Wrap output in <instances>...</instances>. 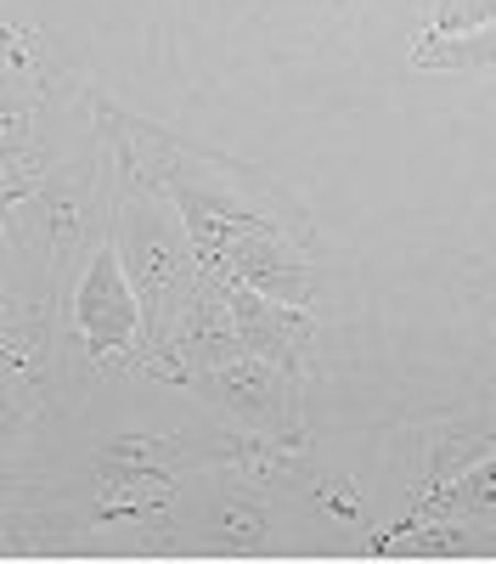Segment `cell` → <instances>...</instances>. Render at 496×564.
Wrapping results in <instances>:
<instances>
[{"label": "cell", "mask_w": 496, "mask_h": 564, "mask_svg": "<svg viewBox=\"0 0 496 564\" xmlns=\"http://www.w3.org/2000/svg\"><path fill=\"white\" fill-rule=\"evenodd\" d=\"M260 531H265V513H260L249 497H232V502H225V513H220V536H225V542L249 547V542H260Z\"/></svg>", "instance_id": "cell-8"}, {"label": "cell", "mask_w": 496, "mask_h": 564, "mask_svg": "<svg viewBox=\"0 0 496 564\" xmlns=\"http://www.w3.org/2000/svg\"><path fill=\"white\" fill-rule=\"evenodd\" d=\"M135 322H142V294H135V282L124 271L119 238H108L90 254L79 289H74V327L85 334V356L102 367L113 350L135 339Z\"/></svg>", "instance_id": "cell-3"}, {"label": "cell", "mask_w": 496, "mask_h": 564, "mask_svg": "<svg viewBox=\"0 0 496 564\" xmlns=\"http://www.w3.org/2000/svg\"><path fill=\"white\" fill-rule=\"evenodd\" d=\"M434 513V520H469V513H496V452L491 457H480L474 468H463L458 480H445L429 502H418V513L406 525H395V536L400 531H412V525H423Z\"/></svg>", "instance_id": "cell-6"}, {"label": "cell", "mask_w": 496, "mask_h": 564, "mask_svg": "<svg viewBox=\"0 0 496 564\" xmlns=\"http://www.w3.org/2000/svg\"><path fill=\"white\" fill-rule=\"evenodd\" d=\"M130 153L135 164H147V181L169 198L192 238V254L203 265V282H243V289L277 294V300H305L310 294V260L288 238V209L271 198V186L243 170L209 159L187 141H175L169 130L130 124Z\"/></svg>", "instance_id": "cell-1"}, {"label": "cell", "mask_w": 496, "mask_h": 564, "mask_svg": "<svg viewBox=\"0 0 496 564\" xmlns=\"http://www.w3.org/2000/svg\"><path fill=\"white\" fill-rule=\"evenodd\" d=\"M322 497H328V508H333V513H344V520L355 513V491H350V486H322Z\"/></svg>", "instance_id": "cell-10"}, {"label": "cell", "mask_w": 496, "mask_h": 564, "mask_svg": "<svg viewBox=\"0 0 496 564\" xmlns=\"http://www.w3.org/2000/svg\"><path fill=\"white\" fill-rule=\"evenodd\" d=\"M214 289H220V282H214ZM220 305H225V327H232L238 350H254V356L277 361V367H294L299 361V350L310 339V316L294 300L243 289V282H225Z\"/></svg>", "instance_id": "cell-4"}, {"label": "cell", "mask_w": 496, "mask_h": 564, "mask_svg": "<svg viewBox=\"0 0 496 564\" xmlns=\"http://www.w3.org/2000/svg\"><path fill=\"white\" fill-rule=\"evenodd\" d=\"M440 23L445 29H485V23H496V0H445V12H440Z\"/></svg>", "instance_id": "cell-9"}, {"label": "cell", "mask_w": 496, "mask_h": 564, "mask_svg": "<svg viewBox=\"0 0 496 564\" xmlns=\"http://www.w3.org/2000/svg\"><path fill=\"white\" fill-rule=\"evenodd\" d=\"M412 63L418 68H496V23L463 29V34H423Z\"/></svg>", "instance_id": "cell-7"}, {"label": "cell", "mask_w": 496, "mask_h": 564, "mask_svg": "<svg viewBox=\"0 0 496 564\" xmlns=\"http://www.w3.org/2000/svg\"><path fill=\"white\" fill-rule=\"evenodd\" d=\"M164 193L142 175L124 193L119 204V226H113V238H119V254H124V271L135 282V294H142V316L147 322H180V316H192L198 305V254H192V238H187V226H180V215L169 220L164 215Z\"/></svg>", "instance_id": "cell-2"}, {"label": "cell", "mask_w": 496, "mask_h": 564, "mask_svg": "<svg viewBox=\"0 0 496 564\" xmlns=\"http://www.w3.org/2000/svg\"><path fill=\"white\" fill-rule=\"evenodd\" d=\"M283 372H288V367L265 361V356H254V350H225V356H214L209 379H214L220 401L232 406V412L271 423V417H283V406H288V384H283Z\"/></svg>", "instance_id": "cell-5"}]
</instances>
